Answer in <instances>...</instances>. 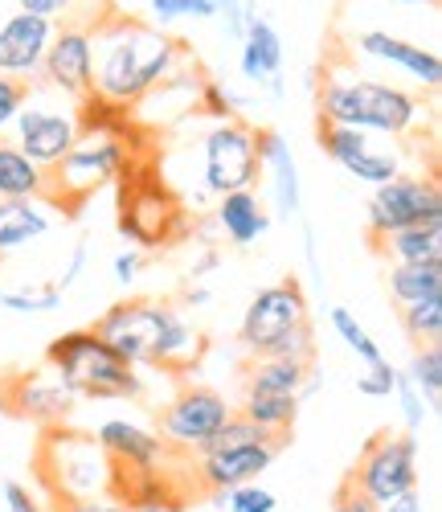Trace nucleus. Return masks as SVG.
Segmentation results:
<instances>
[{"label":"nucleus","mask_w":442,"mask_h":512,"mask_svg":"<svg viewBox=\"0 0 442 512\" xmlns=\"http://www.w3.org/2000/svg\"><path fill=\"white\" fill-rule=\"evenodd\" d=\"M86 25H91L95 46V95L123 107H140V99L189 58L181 37L140 17L107 13L103 21Z\"/></svg>","instance_id":"obj_1"},{"label":"nucleus","mask_w":442,"mask_h":512,"mask_svg":"<svg viewBox=\"0 0 442 512\" xmlns=\"http://www.w3.org/2000/svg\"><path fill=\"white\" fill-rule=\"evenodd\" d=\"M299 402H303V394H242L238 414H246L267 435L287 439L295 418H299Z\"/></svg>","instance_id":"obj_29"},{"label":"nucleus","mask_w":442,"mask_h":512,"mask_svg":"<svg viewBox=\"0 0 442 512\" xmlns=\"http://www.w3.org/2000/svg\"><path fill=\"white\" fill-rule=\"evenodd\" d=\"M234 414V406L221 398L217 390L205 386H185L164 410H160V426L156 435L168 447H181V451H201L209 443V435L217 431L221 422Z\"/></svg>","instance_id":"obj_13"},{"label":"nucleus","mask_w":442,"mask_h":512,"mask_svg":"<svg viewBox=\"0 0 442 512\" xmlns=\"http://www.w3.org/2000/svg\"><path fill=\"white\" fill-rule=\"evenodd\" d=\"M369 246L389 263H442V218L414 222L393 234L369 238Z\"/></svg>","instance_id":"obj_26"},{"label":"nucleus","mask_w":442,"mask_h":512,"mask_svg":"<svg viewBox=\"0 0 442 512\" xmlns=\"http://www.w3.org/2000/svg\"><path fill=\"white\" fill-rule=\"evenodd\" d=\"M213 222L221 230L230 246H254L271 226V213L267 205L258 201L254 189H234V193H221L217 197V209H213Z\"/></svg>","instance_id":"obj_23"},{"label":"nucleus","mask_w":442,"mask_h":512,"mask_svg":"<svg viewBox=\"0 0 442 512\" xmlns=\"http://www.w3.org/2000/svg\"><path fill=\"white\" fill-rule=\"evenodd\" d=\"M385 283H389L393 308L438 300V295H442V263H393Z\"/></svg>","instance_id":"obj_27"},{"label":"nucleus","mask_w":442,"mask_h":512,"mask_svg":"<svg viewBox=\"0 0 442 512\" xmlns=\"http://www.w3.org/2000/svg\"><path fill=\"white\" fill-rule=\"evenodd\" d=\"M316 144L328 160H336L348 177H357L365 185H385L393 181L397 173H402V160H397L393 152H381L373 148L369 132H357V127H340V123H324L316 127Z\"/></svg>","instance_id":"obj_15"},{"label":"nucleus","mask_w":442,"mask_h":512,"mask_svg":"<svg viewBox=\"0 0 442 512\" xmlns=\"http://www.w3.org/2000/svg\"><path fill=\"white\" fill-rule=\"evenodd\" d=\"M37 82H46V87H54L58 95H66L74 103L95 91V46H91V25L82 17L54 25Z\"/></svg>","instance_id":"obj_12"},{"label":"nucleus","mask_w":442,"mask_h":512,"mask_svg":"<svg viewBox=\"0 0 442 512\" xmlns=\"http://www.w3.org/2000/svg\"><path fill=\"white\" fill-rule=\"evenodd\" d=\"M393 398H397V406H402V418H406V431L414 435V431H422V422H426V402H422V394L414 390V381L397 369V377H393Z\"/></svg>","instance_id":"obj_37"},{"label":"nucleus","mask_w":442,"mask_h":512,"mask_svg":"<svg viewBox=\"0 0 442 512\" xmlns=\"http://www.w3.org/2000/svg\"><path fill=\"white\" fill-rule=\"evenodd\" d=\"M41 480L50 484L62 504L70 500H99L111 492V459L95 443V435L70 431V426H50L37 451Z\"/></svg>","instance_id":"obj_6"},{"label":"nucleus","mask_w":442,"mask_h":512,"mask_svg":"<svg viewBox=\"0 0 442 512\" xmlns=\"http://www.w3.org/2000/svg\"><path fill=\"white\" fill-rule=\"evenodd\" d=\"M91 332H99L136 369L148 365L164 373H189L205 361V349H209L205 332L193 328L181 308L164 300H148V295L111 304L91 324Z\"/></svg>","instance_id":"obj_2"},{"label":"nucleus","mask_w":442,"mask_h":512,"mask_svg":"<svg viewBox=\"0 0 442 512\" xmlns=\"http://www.w3.org/2000/svg\"><path fill=\"white\" fill-rule=\"evenodd\" d=\"M299 324H312V304H307L303 283L295 275H283L254 291V300L246 304L242 324H238V345L250 357H267Z\"/></svg>","instance_id":"obj_9"},{"label":"nucleus","mask_w":442,"mask_h":512,"mask_svg":"<svg viewBox=\"0 0 442 512\" xmlns=\"http://www.w3.org/2000/svg\"><path fill=\"white\" fill-rule=\"evenodd\" d=\"M123 181V205H119V230L123 238H131L144 250L168 246V242H181L189 222H185V209L176 205V197L156 181V173L136 164V156L127 160V168L119 173Z\"/></svg>","instance_id":"obj_7"},{"label":"nucleus","mask_w":442,"mask_h":512,"mask_svg":"<svg viewBox=\"0 0 442 512\" xmlns=\"http://www.w3.org/2000/svg\"><path fill=\"white\" fill-rule=\"evenodd\" d=\"M377 512H422V496H418V488H414V492H406V496H397V500L381 504Z\"/></svg>","instance_id":"obj_46"},{"label":"nucleus","mask_w":442,"mask_h":512,"mask_svg":"<svg viewBox=\"0 0 442 512\" xmlns=\"http://www.w3.org/2000/svg\"><path fill=\"white\" fill-rule=\"evenodd\" d=\"M33 99V82L13 78V74H0V136L13 127V119L21 115V107Z\"/></svg>","instance_id":"obj_36"},{"label":"nucleus","mask_w":442,"mask_h":512,"mask_svg":"<svg viewBox=\"0 0 442 512\" xmlns=\"http://www.w3.org/2000/svg\"><path fill=\"white\" fill-rule=\"evenodd\" d=\"M140 267H144V254L140 250H123L119 259H115V279L123 283V287H131L140 279Z\"/></svg>","instance_id":"obj_43"},{"label":"nucleus","mask_w":442,"mask_h":512,"mask_svg":"<svg viewBox=\"0 0 442 512\" xmlns=\"http://www.w3.org/2000/svg\"><path fill=\"white\" fill-rule=\"evenodd\" d=\"M348 480L361 488L377 508L418 488V439L410 431H377L365 439L357 463L348 467Z\"/></svg>","instance_id":"obj_8"},{"label":"nucleus","mask_w":442,"mask_h":512,"mask_svg":"<svg viewBox=\"0 0 442 512\" xmlns=\"http://www.w3.org/2000/svg\"><path fill=\"white\" fill-rule=\"evenodd\" d=\"M13 144L37 164V168H54L78 140V119L74 111H54V107H37L33 99L21 107L13 119Z\"/></svg>","instance_id":"obj_16"},{"label":"nucleus","mask_w":442,"mask_h":512,"mask_svg":"<svg viewBox=\"0 0 442 512\" xmlns=\"http://www.w3.org/2000/svg\"><path fill=\"white\" fill-rule=\"evenodd\" d=\"M0 197H46V168H37L5 136H0Z\"/></svg>","instance_id":"obj_28"},{"label":"nucleus","mask_w":442,"mask_h":512,"mask_svg":"<svg viewBox=\"0 0 442 512\" xmlns=\"http://www.w3.org/2000/svg\"><path fill=\"white\" fill-rule=\"evenodd\" d=\"M46 365L66 381L74 398L91 402H119L140 394V369L91 328L62 332L46 345Z\"/></svg>","instance_id":"obj_4"},{"label":"nucleus","mask_w":442,"mask_h":512,"mask_svg":"<svg viewBox=\"0 0 442 512\" xmlns=\"http://www.w3.org/2000/svg\"><path fill=\"white\" fill-rule=\"evenodd\" d=\"M393 5H438V0H393Z\"/></svg>","instance_id":"obj_48"},{"label":"nucleus","mask_w":442,"mask_h":512,"mask_svg":"<svg viewBox=\"0 0 442 512\" xmlns=\"http://www.w3.org/2000/svg\"><path fill=\"white\" fill-rule=\"evenodd\" d=\"M54 213L37 197H0V259L33 246L50 234Z\"/></svg>","instance_id":"obj_24"},{"label":"nucleus","mask_w":442,"mask_h":512,"mask_svg":"<svg viewBox=\"0 0 442 512\" xmlns=\"http://www.w3.org/2000/svg\"><path fill=\"white\" fill-rule=\"evenodd\" d=\"M238 66L246 82H258V87H271V95H283V37L267 17L258 13L246 17Z\"/></svg>","instance_id":"obj_20"},{"label":"nucleus","mask_w":442,"mask_h":512,"mask_svg":"<svg viewBox=\"0 0 442 512\" xmlns=\"http://www.w3.org/2000/svg\"><path fill=\"white\" fill-rule=\"evenodd\" d=\"M185 304H189V308H201V304H209V291H205V287L189 291V295H185Z\"/></svg>","instance_id":"obj_47"},{"label":"nucleus","mask_w":442,"mask_h":512,"mask_svg":"<svg viewBox=\"0 0 442 512\" xmlns=\"http://www.w3.org/2000/svg\"><path fill=\"white\" fill-rule=\"evenodd\" d=\"M402 316V328L414 345H438L442 340V295L438 300H422V304H410V308H397Z\"/></svg>","instance_id":"obj_30"},{"label":"nucleus","mask_w":442,"mask_h":512,"mask_svg":"<svg viewBox=\"0 0 442 512\" xmlns=\"http://www.w3.org/2000/svg\"><path fill=\"white\" fill-rule=\"evenodd\" d=\"M393 377H397V369L381 357V361L365 365V373L357 377V390H361L365 398H393Z\"/></svg>","instance_id":"obj_39"},{"label":"nucleus","mask_w":442,"mask_h":512,"mask_svg":"<svg viewBox=\"0 0 442 512\" xmlns=\"http://www.w3.org/2000/svg\"><path fill=\"white\" fill-rule=\"evenodd\" d=\"M82 271H86V242H78V246H74L70 267H66V275H62V283H58V287H62V291H70V287L78 283V275H82Z\"/></svg>","instance_id":"obj_44"},{"label":"nucleus","mask_w":442,"mask_h":512,"mask_svg":"<svg viewBox=\"0 0 442 512\" xmlns=\"http://www.w3.org/2000/svg\"><path fill=\"white\" fill-rule=\"evenodd\" d=\"M62 512H131L123 504H103V500H70L62 504Z\"/></svg>","instance_id":"obj_45"},{"label":"nucleus","mask_w":442,"mask_h":512,"mask_svg":"<svg viewBox=\"0 0 442 512\" xmlns=\"http://www.w3.org/2000/svg\"><path fill=\"white\" fill-rule=\"evenodd\" d=\"M312 386V361L295 357H250V369L242 377V394H307Z\"/></svg>","instance_id":"obj_25"},{"label":"nucleus","mask_w":442,"mask_h":512,"mask_svg":"<svg viewBox=\"0 0 442 512\" xmlns=\"http://www.w3.org/2000/svg\"><path fill=\"white\" fill-rule=\"evenodd\" d=\"M50 37H54V21L13 13L5 25H0V74L37 82V70H41V58H46Z\"/></svg>","instance_id":"obj_18"},{"label":"nucleus","mask_w":442,"mask_h":512,"mask_svg":"<svg viewBox=\"0 0 442 512\" xmlns=\"http://www.w3.org/2000/svg\"><path fill=\"white\" fill-rule=\"evenodd\" d=\"M201 152H205L201 181H205V193H213V197L234 193V189H254L258 177H262V160H258V148H254V127L242 123L238 115L209 127L205 140H201Z\"/></svg>","instance_id":"obj_10"},{"label":"nucleus","mask_w":442,"mask_h":512,"mask_svg":"<svg viewBox=\"0 0 442 512\" xmlns=\"http://www.w3.org/2000/svg\"><path fill=\"white\" fill-rule=\"evenodd\" d=\"M365 218H369V238L393 234V230L414 226V222L442 218L438 173H426V177H406V173H397L393 181L377 185L373 197H369Z\"/></svg>","instance_id":"obj_11"},{"label":"nucleus","mask_w":442,"mask_h":512,"mask_svg":"<svg viewBox=\"0 0 442 512\" xmlns=\"http://www.w3.org/2000/svg\"><path fill=\"white\" fill-rule=\"evenodd\" d=\"M283 451V439H267V443H246V447H221V451H197L193 476L197 484L213 496V492H230L238 484L258 480L267 467L275 463V455Z\"/></svg>","instance_id":"obj_17"},{"label":"nucleus","mask_w":442,"mask_h":512,"mask_svg":"<svg viewBox=\"0 0 442 512\" xmlns=\"http://www.w3.org/2000/svg\"><path fill=\"white\" fill-rule=\"evenodd\" d=\"M0 398H5V414L29 418L37 426H62L78 402L50 365L29 369V373H9L0 381Z\"/></svg>","instance_id":"obj_14"},{"label":"nucleus","mask_w":442,"mask_h":512,"mask_svg":"<svg viewBox=\"0 0 442 512\" xmlns=\"http://www.w3.org/2000/svg\"><path fill=\"white\" fill-rule=\"evenodd\" d=\"M62 287L58 283H46V287H21V291H5L0 295V308L5 312H17V316H46V312H58L62 308Z\"/></svg>","instance_id":"obj_31"},{"label":"nucleus","mask_w":442,"mask_h":512,"mask_svg":"<svg viewBox=\"0 0 442 512\" xmlns=\"http://www.w3.org/2000/svg\"><path fill=\"white\" fill-rule=\"evenodd\" d=\"M152 9V25L168 29L172 21H213L217 9L213 0H148Z\"/></svg>","instance_id":"obj_34"},{"label":"nucleus","mask_w":442,"mask_h":512,"mask_svg":"<svg viewBox=\"0 0 442 512\" xmlns=\"http://www.w3.org/2000/svg\"><path fill=\"white\" fill-rule=\"evenodd\" d=\"M197 103H201V111H205V115H213L217 123H221V119H234V115H238V107H234L238 99H234V95H230L226 87H221V82H213L209 74L201 78V91H197Z\"/></svg>","instance_id":"obj_38"},{"label":"nucleus","mask_w":442,"mask_h":512,"mask_svg":"<svg viewBox=\"0 0 442 512\" xmlns=\"http://www.w3.org/2000/svg\"><path fill=\"white\" fill-rule=\"evenodd\" d=\"M328 512H377V504H373L369 496H361V488L344 476V480L336 484V492H332Z\"/></svg>","instance_id":"obj_41"},{"label":"nucleus","mask_w":442,"mask_h":512,"mask_svg":"<svg viewBox=\"0 0 442 512\" xmlns=\"http://www.w3.org/2000/svg\"><path fill=\"white\" fill-rule=\"evenodd\" d=\"M316 111L324 123L357 127V132H381L402 140L422 123V99L402 91L397 82L348 78L340 70H324L316 78Z\"/></svg>","instance_id":"obj_3"},{"label":"nucleus","mask_w":442,"mask_h":512,"mask_svg":"<svg viewBox=\"0 0 442 512\" xmlns=\"http://www.w3.org/2000/svg\"><path fill=\"white\" fill-rule=\"evenodd\" d=\"M254 148H258V160H262V173L271 177L275 209L283 213V218H295L299 205H303V193H299V168H295V156H291L287 140L275 132V127H254Z\"/></svg>","instance_id":"obj_22"},{"label":"nucleus","mask_w":442,"mask_h":512,"mask_svg":"<svg viewBox=\"0 0 442 512\" xmlns=\"http://www.w3.org/2000/svg\"><path fill=\"white\" fill-rule=\"evenodd\" d=\"M332 328L340 332V340H344V345L352 349V353H357L365 365H373V361H381V349H377V340L365 332V324L357 320V316H352L348 308H332Z\"/></svg>","instance_id":"obj_33"},{"label":"nucleus","mask_w":442,"mask_h":512,"mask_svg":"<svg viewBox=\"0 0 442 512\" xmlns=\"http://www.w3.org/2000/svg\"><path fill=\"white\" fill-rule=\"evenodd\" d=\"M17 13L29 17H46V21H74L78 17V0H17Z\"/></svg>","instance_id":"obj_40"},{"label":"nucleus","mask_w":442,"mask_h":512,"mask_svg":"<svg viewBox=\"0 0 442 512\" xmlns=\"http://www.w3.org/2000/svg\"><path fill=\"white\" fill-rule=\"evenodd\" d=\"M131 160V148L119 136H78L74 148L46 168V197L62 213H78L95 193L119 181V173Z\"/></svg>","instance_id":"obj_5"},{"label":"nucleus","mask_w":442,"mask_h":512,"mask_svg":"<svg viewBox=\"0 0 442 512\" xmlns=\"http://www.w3.org/2000/svg\"><path fill=\"white\" fill-rule=\"evenodd\" d=\"M95 443L111 459V467H160L168 455V443L156 431L127 422V418H107L95 426Z\"/></svg>","instance_id":"obj_21"},{"label":"nucleus","mask_w":442,"mask_h":512,"mask_svg":"<svg viewBox=\"0 0 442 512\" xmlns=\"http://www.w3.org/2000/svg\"><path fill=\"white\" fill-rule=\"evenodd\" d=\"M213 500L226 504L230 512H275V504H279V496L271 488H258L254 480L250 484H238L230 492H213Z\"/></svg>","instance_id":"obj_35"},{"label":"nucleus","mask_w":442,"mask_h":512,"mask_svg":"<svg viewBox=\"0 0 442 512\" xmlns=\"http://www.w3.org/2000/svg\"><path fill=\"white\" fill-rule=\"evenodd\" d=\"M406 377L414 381V390L422 394V402L434 406L438 394H442V349H438V345H418V353H414Z\"/></svg>","instance_id":"obj_32"},{"label":"nucleus","mask_w":442,"mask_h":512,"mask_svg":"<svg viewBox=\"0 0 442 512\" xmlns=\"http://www.w3.org/2000/svg\"><path fill=\"white\" fill-rule=\"evenodd\" d=\"M5 504H9V512H46V508L37 504V496H33L21 480H9V484H5Z\"/></svg>","instance_id":"obj_42"},{"label":"nucleus","mask_w":442,"mask_h":512,"mask_svg":"<svg viewBox=\"0 0 442 512\" xmlns=\"http://www.w3.org/2000/svg\"><path fill=\"white\" fill-rule=\"evenodd\" d=\"M357 50H361L365 58H377V62H389V66H397V70H406L414 82H422L426 91H438V82H442V62H438L434 50H422V46H414V41L393 37V33H385V29H365V33H357Z\"/></svg>","instance_id":"obj_19"}]
</instances>
